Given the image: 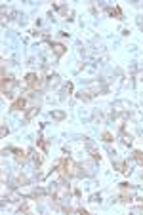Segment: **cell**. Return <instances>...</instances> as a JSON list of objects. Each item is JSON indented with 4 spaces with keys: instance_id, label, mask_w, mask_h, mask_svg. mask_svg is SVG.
<instances>
[{
    "instance_id": "cell-1",
    "label": "cell",
    "mask_w": 143,
    "mask_h": 215,
    "mask_svg": "<svg viewBox=\"0 0 143 215\" xmlns=\"http://www.w3.org/2000/svg\"><path fill=\"white\" fill-rule=\"evenodd\" d=\"M27 84H29L31 88H36L38 84H40V80H38V76H34V74H29V76H27Z\"/></svg>"
},
{
    "instance_id": "cell-2",
    "label": "cell",
    "mask_w": 143,
    "mask_h": 215,
    "mask_svg": "<svg viewBox=\"0 0 143 215\" xmlns=\"http://www.w3.org/2000/svg\"><path fill=\"white\" fill-rule=\"evenodd\" d=\"M23 107H25V99H17V101L11 105V109H14V110H21Z\"/></svg>"
}]
</instances>
